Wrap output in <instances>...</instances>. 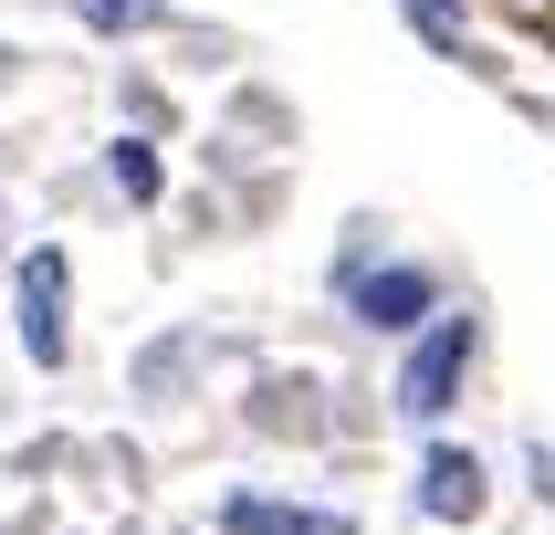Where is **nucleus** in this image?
<instances>
[{
  "mask_svg": "<svg viewBox=\"0 0 555 535\" xmlns=\"http://www.w3.org/2000/svg\"><path fill=\"white\" fill-rule=\"evenodd\" d=\"M231 535H346V514H283V504H231Z\"/></svg>",
  "mask_w": 555,
  "mask_h": 535,
  "instance_id": "5",
  "label": "nucleus"
},
{
  "mask_svg": "<svg viewBox=\"0 0 555 535\" xmlns=\"http://www.w3.org/2000/svg\"><path fill=\"white\" fill-rule=\"evenodd\" d=\"M525 11H545V0H525Z\"/></svg>",
  "mask_w": 555,
  "mask_h": 535,
  "instance_id": "10",
  "label": "nucleus"
},
{
  "mask_svg": "<svg viewBox=\"0 0 555 535\" xmlns=\"http://www.w3.org/2000/svg\"><path fill=\"white\" fill-rule=\"evenodd\" d=\"M440 305V283L420 263H388V273H357V326H420Z\"/></svg>",
  "mask_w": 555,
  "mask_h": 535,
  "instance_id": "3",
  "label": "nucleus"
},
{
  "mask_svg": "<svg viewBox=\"0 0 555 535\" xmlns=\"http://www.w3.org/2000/svg\"><path fill=\"white\" fill-rule=\"evenodd\" d=\"M420 514L472 525V514H482V462H472V451H430V462H420Z\"/></svg>",
  "mask_w": 555,
  "mask_h": 535,
  "instance_id": "4",
  "label": "nucleus"
},
{
  "mask_svg": "<svg viewBox=\"0 0 555 535\" xmlns=\"http://www.w3.org/2000/svg\"><path fill=\"white\" fill-rule=\"evenodd\" d=\"M462 368H472V315H440L430 336L409 346V368H399V409L409 420H440L451 388H462Z\"/></svg>",
  "mask_w": 555,
  "mask_h": 535,
  "instance_id": "1",
  "label": "nucleus"
},
{
  "mask_svg": "<svg viewBox=\"0 0 555 535\" xmlns=\"http://www.w3.org/2000/svg\"><path fill=\"white\" fill-rule=\"evenodd\" d=\"M409 22H420V42H430V53H451V63H472V31H462V11H451V0H399Z\"/></svg>",
  "mask_w": 555,
  "mask_h": 535,
  "instance_id": "7",
  "label": "nucleus"
},
{
  "mask_svg": "<svg viewBox=\"0 0 555 535\" xmlns=\"http://www.w3.org/2000/svg\"><path fill=\"white\" fill-rule=\"evenodd\" d=\"M74 11H85L94 31H147L157 11H168V0H74Z\"/></svg>",
  "mask_w": 555,
  "mask_h": 535,
  "instance_id": "8",
  "label": "nucleus"
},
{
  "mask_svg": "<svg viewBox=\"0 0 555 535\" xmlns=\"http://www.w3.org/2000/svg\"><path fill=\"white\" fill-rule=\"evenodd\" d=\"M22 346L42 368H63V252H22Z\"/></svg>",
  "mask_w": 555,
  "mask_h": 535,
  "instance_id": "2",
  "label": "nucleus"
},
{
  "mask_svg": "<svg viewBox=\"0 0 555 535\" xmlns=\"http://www.w3.org/2000/svg\"><path fill=\"white\" fill-rule=\"evenodd\" d=\"M534 22H545V42H555V0H545V11H534Z\"/></svg>",
  "mask_w": 555,
  "mask_h": 535,
  "instance_id": "9",
  "label": "nucleus"
},
{
  "mask_svg": "<svg viewBox=\"0 0 555 535\" xmlns=\"http://www.w3.org/2000/svg\"><path fill=\"white\" fill-rule=\"evenodd\" d=\"M105 179L147 211V200H157V148H147V137H116V148H105Z\"/></svg>",
  "mask_w": 555,
  "mask_h": 535,
  "instance_id": "6",
  "label": "nucleus"
}]
</instances>
